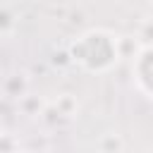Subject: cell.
Instances as JSON below:
<instances>
[{
  "instance_id": "cell-1",
  "label": "cell",
  "mask_w": 153,
  "mask_h": 153,
  "mask_svg": "<svg viewBox=\"0 0 153 153\" xmlns=\"http://www.w3.org/2000/svg\"><path fill=\"white\" fill-rule=\"evenodd\" d=\"M69 62H76L81 69L91 74L108 72L120 60L117 36L105 29H88L69 45Z\"/></svg>"
},
{
  "instance_id": "cell-2",
  "label": "cell",
  "mask_w": 153,
  "mask_h": 153,
  "mask_svg": "<svg viewBox=\"0 0 153 153\" xmlns=\"http://www.w3.org/2000/svg\"><path fill=\"white\" fill-rule=\"evenodd\" d=\"M131 76L134 86L143 98H151L153 93V48L151 45H139L131 60Z\"/></svg>"
},
{
  "instance_id": "cell-3",
  "label": "cell",
  "mask_w": 153,
  "mask_h": 153,
  "mask_svg": "<svg viewBox=\"0 0 153 153\" xmlns=\"http://www.w3.org/2000/svg\"><path fill=\"white\" fill-rule=\"evenodd\" d=\"M55 112L57 115H62V117H72L76 110H79V103H76V98L72 96V93H62L57 100H55Z\"/></svg>"
},
{
  "instance_id": "cell-4",
  "label": "cell",
  "mask_w": 153,
  "mask_h": 153,
  "mask_svg": "<svg viewBox=\"0 0 153 153\" xmlns=\"http://www.w3.org/2000/svg\"><path fill=\"white\" fill-rule=\"evenodd\" d=\"M2 91L7 98H22V96H26V79L24 76H10L2 84Z\"/></svg>"
},
{
  "instance_id": "cell-5",
  "label": "cell",
  "mask_w": 153,
  "mask_h": 153,
  "mask_svg": "<svg viewBox=\"0 0 153 153\" xmlns=\"http://www.w3.org/2000/svg\"><path fill=\"white\" fill-rule=\"evenodd\" d=\"M122 148H124V143H122V139L117 134H105L98 141V151L100 153H122Z\"/></svg>"
},
{
  "instance_id": "cell-6",
  "label": "cell",
  "mask_w": 153,
  "mask_h": 153,
  "mask_svg": "<svg viewBox=\"0 0 153 153\" xmlns=\"http://www.w3.org/2000/svg\"><path fill=\"white\" fill-rule=\"evenodd\" d=\"M14 26H17V19H14V14H12L10 10L0 7V36L10 33V31H12Z\"/></svg>"
},
{
  "instance_id": "cell-7",
  "label": "cell",
  "mask_w": 153,
  "mask_h": 153,
  "mask_svg": "<svg viewBox=\"0 0 153 153\" xmlns=\"http://www.w3.org/2000/svg\"><path fill=\"white\" fill-rule=\"evenodd\" d=\"M19 148H17V141H14V136H10V134H0V153H17Z\"/></svg>"
},
{
  "instance_id": "cell-8",
  "label": "cell",
  "mask_w": 153,
  "mask_h": 153,
  "mask_svg": "<svg viewBox=\"0 0 153 153\" xmlns=\"http://www.w3.org/2000/svg\"><path fill=\"white\" fill-rule=\"evenodd\" d=\"M19 105H22V110H24L26 115H38V110H41V103H36V100L29 98V96H22V98H19Z\"/></svg>"
},
{
  "instance_id": "cell-9",
  "label": "cell",
  "mask_w": 153,
  "mask_h": 153,
  "mask_svg": "<svg viewBox=\"0 0 153 153\" xmlns=\"http://www.w3.org/2000/svg\"><path fill=\"white\" fill-rule=\"evenodd\" d=\"M2 131H5V129H2V122H0V134H2Z\"/></svg>"
},
{
  "instance_id": "cell-10",
  "label": "cell",
  "mask_w": 153,
  "mask_h": 153,
  "mask_svg": "<svg viewBox=\"0 0 153 153\" xmlns=\"http://www.w3.org/2000/svg\"><path fill=\"white\" fill-rule=\"evenodd\" d=\"M17 153H24V151H17Z\"/></svg>"
}]
</instances>
